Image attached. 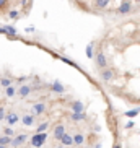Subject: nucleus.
Listing matches in <instances>:
<instances>
[{"instance_id": "f257e3e1", "label": "nucleus", "mask_w": 140, "mask_h": 148, "mask_svg": "<svg viewBox=\"0 0 140 148\" xmlns=\"http://www.w3.org/2000/svg\"><path fill=\"white\" fill-rule=\"evenodd\" d=\"M134 12V5H132V0H122L121 5L116 8V13L121 15V16H126V15L132 13Z\"/></svg>"}, {"instance_id": "f03ea898", "label": "nucleus", "mask_w": 140, "mask_h": 148, "mask_svg": "<svg viewBox=\"0 0 140 148\" xmlns=\"http://www.w3.org/2000/svg\"><path fill=\"white\" fill-rule=\"evenodd\" d=\"M47 140V134L46 132H41V134H34L33 137L30 138V145L34 148H41Z\"/></svg>"}, {"instance_id": "7ed1b4c3", "label": "nucleus", "mask_w": 140, "mask_h": 148, "mask_svg": "<svg viewBox=\"0 0 140 148\" xmlns=\"http://www.w3.org/2000/svg\"><path fill=\"white\" fill-rule=\"evenodd\" d=\"M95 65H96V69H100V70L106 69V67H109L108 57H106V54L103 52V51H98V52L95 54Z\"/></svg>"}, {"instance_id": "20e7f679", "label": "nucleus", "mask_w": 140, "mask_h": 148, "mask_svg": "<svg viewBox=\"0 0 140 148\" xmlns=\"http://www.w3.org/2000/svg\"><path fill=\"white\" fill-rule=\"evenodd\" d=\"M100 78H101V82H104V83L113 82L116 78V70L113 67H106V69L100 70Z\"/></svg>"}, {"instance_id": "39448f33", "label": "nucleus", "mask_w": 140, "mask_h": 148, "mask_svg": "<svg viewBox=\"0 0 140 148\" xmlns=\"http://www.w3.org/2000/svg\"><path fill=\"white\" fill-rule=\"evenodd\" d=\"M28 140H30V137H28L26 134L15 135L13 138H12V143H10V147H12V148H18V147H21V145H25V142H28Z\"/></svg>"}, {"instance_id": "423d86ee", "label": "nucleus", "mask_w": 140, "mask_h": 148, "mask_svg": "<svg viewBox=\"0 0 140 148\" xmlns=\"http://www.w3.org/2000/svg\"><path fill=\"white\" fill-rule=\"evenodd\" d=\"M46 111H47V104L41 103V101H38V103H34V104L31 106V112L34 114V116H43Z\"/></svg>"}, {"instance_id": "0eeeda50", "label": "nucleus", "mask_w": 140, "mask_h": 148, "mask_svg": "<svg viewBox=\"0 0 140 148\" xmlns=\"http://www.w3.org/2000/svg\"><path fill=\"white\" fill-rule=\"evenodd\" d=\"M33 91H34V88L31 86V85H21V86H18V98L20 99H25Z\"/></svg>"}, {"instance_id": "6e6552de", "label": "nucleus", "mask_w": 140, "mask_h": 148, "mask_svg": "<svg viewBox=\"0 0 140 148\" xmlns=\"http://www.w3.org/2000/svg\"><path fill=\"white\" fill-rule=\"evenodd\" d=\"M5 122H7V125H16L18 122H20V116H18V112H15V111H8L7 112V116H5Z\"/></svg>"}, {"instance_id": "1a4fd4ad", "label": "nucleus", "mask_w": 140, "mask_h": 148, "mask_svg": "<svg viewBox=\"0 0 140 148\" xmlns=\"http://www.w3.org/2000/svg\"><path fill=\"white\" fill-rule=\"evenodd\" d=\"M59 143H60L62 147H67V148L73 147V135H70V134H67V132H65V134L59 138Z\"/></svg>"}, {"instance_id": "9d476101", "label": "nucleus", "mask_w": 140, "mask_h": 148, "mask_svg": "<svg viewBox=\"0 0 140 148\" xmlns=\"http://www.w3.org/2000/svg\"><path fill=\"white\" fill-rule=\"evenodd\" d=\"M34 122H36V116L33 112H31V114H25V116L21 117V124L25 127H33V125H34Z\"/></svg>"}, {"instance_id": "9b49d317", "label": "nucleus", "mask_w": 140, "mask_h": 148, "mask_svg": "<svg viewBox=\"0 0 140 148\" xmlns=\"http://www.w3.org/2000/svg\"><path fill=\"white\" fill-rule=\"evenodd\" d=\"M16 95H18V88L15 86L13 83H12L10 86L5 88V98H8V99H13V98H15Z\"/></svg>"}, {"instance_id": "f8f14e48", "label": "nucleus", "mask_w": 140, "mask_h": 148, "mask_svg": "<svg viewBox=\"0 0 140 148\" xmlns=\"http://www.w3.org/2000/svg\"><path fill=\"white\" fill-rule=\"evenodd\" d=\"M65 132H67V127L64 125V124H57L56 129H54V138L59 140V138L62 137V135L65 134Z\"/></svg>"}, {"instance_id": "ddd939ff", "label": "nucleus", "mask_w": 140, "mask_h": 148, "mask_svg": "<svg viewBox=\"0 0 140 148\" xmlns=\"http://www.w3.org/2000/svg\"><path fill=\"white\" fill-rule=\"evenodd\" d=\"M70 108H72V112H85V106L82 101H72Z\"/></svg>"}, {"instance_id": "4468645a", "label": "nucleus", "mask_w": 140, "mask_h": 148, "mask_svg": "<svg viewBox=\"0 0 140 148\" xmlns=\"http://www.w3.org/2000/svg\"><path fill=\"white\" fill-rule=\"evenodd\" d=\"M51 91H54V93H65V86L62 85L60 82H52L51 83Z\"/></svg>"}, {"instance_id": "2eb2a0df", "label": "nucleus", "mask_w": 140, "mask_h": 148, "mask_svg": "<svg viewBox=\"0 0 140 148\" xmlns=\"http://www.w3.org/2000/svg\"><path fill=\"white\" fill-rule=\"evenodd\" d=\"M70 119H72L73 122L85 121V119H86V114H85V112H72V114H70Z\"/></svg>"}, {"instance_id": "dca6fc26", "label": "nucleus", "mask_w": 140, "mask_h": 148, "mask_svg": "<svg viewBox=\"0 0 140 148\" xmlns=\"http://www.w3.org/2000/svg\"><path fill=\"white\" fill-rule=\"evenodd\" d=\"M111 0H95V8L98 10H104L108 5H109Z\"/></svg>"}, {"instance_id": "f3484780", "label": "nucleus", "mask_w": 140, "mask_h": 148, "mask_svg": "<svg viewBox=\"0 0 140 148\" xmlns=\"http://www.w3.org/2000/svg\"><path fill=\"white\" fill-rule=\"evenodd\" d=\"M85 143V135L83 134H75L73 135V145H77V147H80V145Z\"/></svg>"}, {"instance_id": "a211bd4d", "label": "nucleus", "mask_w": 140, "mask_h": 148, "mask_svg": "<svg viewBox=\"0 0 140 148\" xmlns=\"http://www.w3.org/2000/svg\"><path fill=\"white\" fill-rule=\"evenodd\" d=\"M140 114V108H135V109H130V111H126L124 112V116L126 117H129V119H134V117H137Z\"/></svg>"}, {"instance_id": "6ab92c4d", "label": "nucleus", "mask_w": 140, "mask_h": 148, "mask_svg": "<svg viewBox=\"0 0 140 148\" xmlns=\"http://www.w3.org/2000/svg\"><path fill=\"white\" fill-rule=\"evenodd\" d=\"M86 57L88 59H95V42H90L86 46Z\"/></svg>"}, {"instance_id": "aec40b11", "label": "nucleus", "mask_w": 140, "mask_h": 148, "mask_svg": "<svg viewBox=\"0 0 140 148\" xmlns=\"http://www.w3.org/2000/svg\"><path fill=\"white\" fill-rule=\"evenodd\" d=\"M12 138L13 137H10V135H0V145H7V147H10V143H12Z\"/></svg>"}, {"instance_id": "412c9836", "label": "nucleus", "mask_w": 140, "mask_h": 148, "mask_svg": "<svg viewBox=\"0 0 140 148\" xmlns=\"http://www.w3.org/2000/svg\"><path fill=\"white\" fill-rule=\"evenodd\" d=\"M51 125V122L49 121H46V122H43V124H39V125L36 127V134H41V132H46L47 130V127Z\"/></svg>"}, {"instance_id": "4be33fe9", "label": "nucleus", "mask_w": 140, "mask_h": 148, "mask_svg": "<svg viewBox=\"0 0 140 148\" xmlns=\"http://www.w3.org/2000/svg\"><path fill=\"white\" fill-rule=\"evenodd\" d=\"M12 83H13V80H12V78H7V77H0V86H2V88L10 86Z\"/></svg>"}, {"instance_id": "5701e85b", "label": "nucleus", "mask_w": 140, "mask_h": 148, "mask_svg": "<svg viewBox=\"0 0 140 148\" xmlns=\"http://www.w3.org/2000/svg\"><path fill=\"white\" fill-rule=\"evenodd\" d=\"M5 31H7V34L10 36V38H12V36H16V29H15L13 26H10V25H5Z\"/></svg>"}, {"instance_id": "b1692460", "label": "nucleus", "mask_w": 140, "mask_h": 148, "mask_svg": "<svg viewBox=\"0 0 140 148\" xmlns=\"http://www.w3.org/2000/svg\"><path fill=\"white\" fill-rule=\"evenodd\" d=\"M7 15H8L10 20H18V18H20V12H18V10H10Z\"/></svg>"}, {"instance_id": "393cba45", "label": "nucleus", "mask_w": 140, "mask_h": 148, "mask_svg": "<svg viewBox=\"0 0 140 148\" xmlns=\"http://www.w3.org/2000/svg\"><path fill=\"white\" fill-rule=\"evenodd\" d=\"M3 134H5V135H10V137H15V130H13V127H12V125L3 127Z\"/></svg>"}, {"instance_id": "a878e982", "label": "nucleus", "mask_w": 140, "mask_h": 148, "mask_svg": "<svg viewBox=\"0 0 140 148\" xmlns=\"http://www.w3.org/2000/svg\"><path fill=\"white\" fill-rule=\"evenodd\" d=\"M8 8V0H0V13Z\"/></svg>"}, {"instance_id": "bb28decb", "label": "nucleus", "mask_w": 140, "mask_h": 148, "mask_svg": "<svg viewBox=\"0 0 140 148\" xmlns=\"http://www.w3.org/2000/svg\"><path fill=\"white\" fill-rule=\"evenodd\" d=\"M5 116H7V111L3 106H0V121H5Z\"/></svg>"}, {"instance_id": "cd10ccee", "label": "nucleus", "mask_w": 140, "mask_h": 148, "mask_svg": "<svg viewBox=\"0 0 140 148\" xmlns=\"http://www.w3.org/2000/svg\"><path fill=\"white\" fill-rule=\"evenodd\" d=\"M132 127H134V122H127V124H126V129H132Z\"/></svg>"}, {"instance_id": "c85d7f7f", "label": "nucleus", "mask_w": 140, "mask_h": 148, "mask_svg": "<svg viewBox=\"0 0 140 148\" xmlns=\"http://www.w3.org/2000/svg\"><path fill=\"white\" fill-rule=\"evenodd\" d=\"M113 148H122V145H121V143H114Z\"/></svg>"}, {"instance_id": "c756f323", "label": "nucleus", "mask_w": 140, "mask_h": 148, "mask_svg": "<svg viewBox=\"0 0 140 148\" xmlns=\"http://www.w3.org/2000/svg\"><path fill=\"white\" fill-rule=\"evenodd\" d=\"M0 148H8V147H7V145H0Z\"/></svg>"}, {"instance_id": "7c9ffc66", "label": "nucleus", "mask_w": 140, "mask_h": 148, "mask_svg": "<svg viewBox=\"0 0 140 148\" xmlns=\"http://www.w3.org/2000/svg\"><path fill=\"white\" fill-rule=\"evenodd\" d=\"M56 148H67V147H62V145H60V147H56Z\"/></svg>"}, {"instance_id": "2f4dec72", "label": "nucleus", "mask_w": 140, "mask_h": 148, "mask_svg": "<svg viewBox=\"0 0 140 148\" xmlns=\"http://www.w3.org/2000/svg\"><path fill=\"white\" fill-rule=\"evenodd\" d=\"M135 3H140V0H135Z\"/></svg>"}, {"instance_id": "473e14b6", "label": "nucleus", "mask_w": 140, "mask_h": 148, "mask_svg": "<svg viewBox=\"0 0 140 148\" xmlns=\"http://www.w3.org/2000/svg\"><path fill=\"white\" fill-rule=\"evenodd\" d=\"M8 2H10V0H8Z\"/></svg>"}]
</instances>
